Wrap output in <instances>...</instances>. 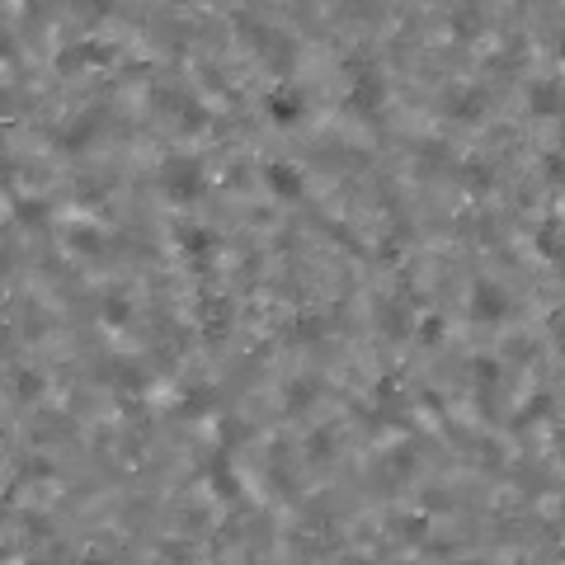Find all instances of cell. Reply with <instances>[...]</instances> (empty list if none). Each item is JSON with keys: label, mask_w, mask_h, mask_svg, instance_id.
<instances>
[{"label": "cell", "mask_w": 565, "mask_h": 565, "mask_svg": "<svg viewBox=\"0 0 565 565\" xmlns=\"http://www.w3.org/2000/svg\"><path fill=\"white\" fill-rule=\"evenodd\" d=\"M268 109H273L278 123H287V118H297V99H292V94H273V99H268Z\"/></svg>", "instance_id": "cell-3"}, {"label": "cell", "mask_w": 565, "mask_h": 565, "mask_svg": "<svg viewBox=\"0 0 565 565\" xmlns=\"http://www.w3.org/2000/svg\"><path fill=\"white\" fill-rule=\"evenodd\" d=\"M123 316H127V306H123V301H109V320H113V325H118Z\"/></svg>", "instance_id": "cell-5"}, {"label": "cell", "mask_w": 565, "mask_h": 565, "mask_svg": "<svg viewBox=\"0 0 565 565\" xmlns=\"http://www.w3.org/2000/svg\"><path fill=\"white\" fill-rule=\"evenodd\" d=\"M15 387H19L24 396H33V391H38V377H33V372H19V377H15Z\"/></svg>", "instance_id": "cell-4"}, {"label": "cell", "mask_w": 565, "mask_h": 565, "mask_svg": "<svg viewBox=\"0 0 565 565\" xmlns=\"http://www.w3.org/2000/svg\"><path fill=\"white\" fill-rule=\"evenodd\" d=\"M268 179H273V188H278V193H297V188H301V179H297V170H292V165H273V170H268Z\"/></svg>", "instance_id": "cell-2"}, {"label": "cell", "mask_w": 565, "mask_h": 565, "mask_svg": "<svg viewBox=\"0 0 565 565\" xmlns=\"http://www.w3.org/2000/svg\"><path fill=\"white\" fill-rule=\"evenodd\" d=\"M353 99H358L363 109H377V104H382V85H377V76H363L358 85H353Z\"/></svg>", "instance_id": "cell-1"}]
</instances>
